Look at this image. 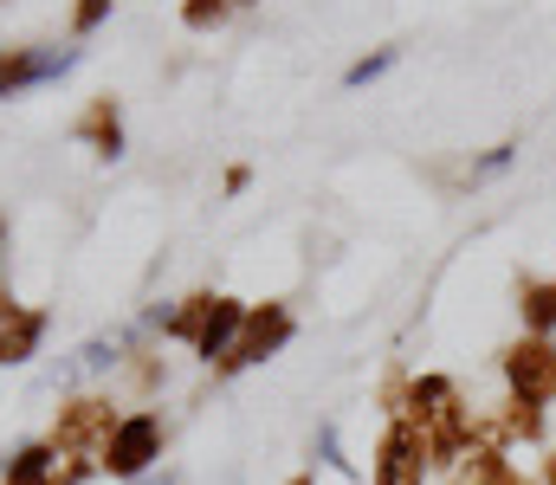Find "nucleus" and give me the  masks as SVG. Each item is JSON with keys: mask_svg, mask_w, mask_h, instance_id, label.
Here are the masks:
<instances>
[{"mask_svg": "<svg viewBox=\"0 0 556 485\" xmlns=\"http://www.w3.org/2000/svg\"><path fill=\"white\" fill-rule=\"evenodd\" d=\"M472 414H479V408L466 401V388H459L453 375L420 369L415 382H408V401H402L395 421H408V427L420 434V454H427L433 473H459L466 441H472Z\"/></svg>", "mask_w": 556, "mask_h": 485, "instance_id": "nucleus-1", "label": "nucleus"}, {"mask_svg": "<svg viewBox=\"0 0 556 485\" xmlns=\"http://www.w3.org/2000/svg\"><path fill=\"white\" fill-rule=\"evenodd\" d=\"M498 382H505L511 401L556 408V336H531V330H518V336L498 349Z\"/></svg>", "mask_w": 556, "mask_h": 485, "instance_id": "nucleus-2", "label": "nucleus"}, {"mask_svg": "<svg viewBox=\"0 0 556 485\" xmlns=\"http://www.w3.org/2000/svg\"><path fill=\"white\" fill-rule=\"evenodd\" d=\"M117 401L111 395H72L65 408H59V421H52V447H59V460H85V467H98L104 460V447H111V434H117Z\"/></svg>", "mask_w": 556, "mask_h": 485, "instance_id": "nucleus-3", "label": "nucleus"}, {"mask_svg": "<svg viewBox=\"0 0 556 485\" xmlns=\"http://www.w3.org/2000/svg\"><path fill=\"white\" fill-rule=\"evenodd\" d=\"M162 447H168L162 414H155V408H130V414L117 421V434H111V447H104L98 473H111V480H142V473L162 460Z\"/></svg>", "mask_w": 556, "mask_h": 485, "instance_id": "nucleus-4", "label": "nucleus"}, {"mask_svg": "<svg viewBox=\"0 0 556 485\" xmlns=\"http://www.w3.org/2000/svg\"><path fill=\"white\" fill-rule=\"evenodd\" d=\"M298 336V318H291V305H247V323H240V336H233V349H227V362H220V375H240V369H253V362H266L278 356L285 343Z\"/></svg>", "mask_w": 556, "mask_h": 485, "instance_id": "nucleus-5", "label": "nucleus"}, {"mask_svg": "<svg viewBox=\"0 0 556 485\" xmlns=\"http://www.w3.org/2000/svg\"><path fill=\"white\" fill-rule=\"evenodd\" d=\"M433 467L420 454V434L408 421H382V441L369 454V485H427Z\"/></svg>", "mask_w": 556, "mask_h": 485, "instance_id": "nucleus-6", "label": "nucleus"}, {"mask_svg": "<svg viewBox=\"0 0 556 485\" xmlns=\"http://www.w3.org/2000/svg\"><path fill=\"white\" fill-rule=\"evenodd\" d=\"M72 65H78V52H33V46H7V52H0V98H20V91H33V85H46V78L72 72Z\"/></svg>", "mask_w": 556, "mask_h": 485, "instance_id": "nucleus-7", "label": "nucleus"}, {"mask_svg": "<svg viewBox=\"0 0 556 485\" xmlns=\"http://www.w3.org/2000/svg\"><path fill=\"white\" fill-rule=\"evenodd\" d=\"M39 343H46V311L0 298V362H7V369H13V362H33Z\"/></svg>", "mask_w": 556, "mask_h": 485, "instance_id": "nucleus-8", "label": "nucleus"}, {"mask_svg": "<svg viewBox=\"0 0 556 485\" xmlns=\"http://www.w3.org/2000/svg\"><path fill=\"white\" fill-rule=\"evenodd\" d=\"M78 137H85L98 156L117 162V156H124V117H117V104H111V98H91V104H85V117H78Z\"/></svg>", "mask_w": 556, "mask_h": 485, "instance_id": "nucleus-9", "label": "nucleus"}, {"mask_svg": "<svg viewBox=\"0 0 556 485\" xmlns=\"http://www.w3.org/2000/svg\"><path fill=\"white\" fill-rule=\"evenodd\" d=\"M498 421L511 434V447H551V408H531V401H498Z\"/></svg>", "mask_w": 556, "mask_h": 485, "instance_id": "nucleus-10", "label": "nucleus"}, {"mask_svg": "<svg viewBox=\"0 0 556 485\" xmlns=\"http://www.w3.org/2000/svg\"><path fill=\"white\" fill-rule=\"evenodd\" d=\"M518 318L531 336H556V279H525L518 285Z\"/></svg>", "mask_w": 556, "mask_h": 485, "instance_id": "nucleus-11", "label": "nucleus"}, {"mask_svg": "<svg viewBox=\"0 0 556 485\" xmlns=\"http://www.w3.org/2000/svg\"><path fill=\"white\" fill-rule=\"evenodd\" d=\"M240 7H253V0H181V26H188V33H214V26H227Z\"/></svg>", "mask_w": 556, "mask_h": 485, "instance_id": "nucleus-12", "label": "nucleus"}, {"mask_svg": "<svg viewBox=\"0 0 556 485\" xmlns=\"http://www.w3.org/2000/svg\"><path fill=\"white\" fill-rule=\"evenodd\" d=\"M395 59H402V52H395V46H382V52H369V59H356V65H350V72H343V85H350V91H356V85H369V78H382V72H389V65H395Z\"/></svg>", "mask_w": 556, "mask_h": 485, "instance_id": "nucleus-13", "label": "nucleus"}, {"mask_svg": "<svg viewBox=\"0 0 556 485\" xmlns=\"http://www.w3.org/2000/svg\"><path fill=\"white\" fill-rule=\"evenodd\" d=\"M104 13H111V0H78L72 26H78V33H98V26H104Z\"/></svg>", "mask_w": 556, "mask_h": 485, "instance_id": "nucleus-14", "label": "nucleus"}, {"mask_svg": "<svg viewBox=\"0 0 556 485\" xmlns=\"http://www.w3.org/2000/svg\"><path fill=\"white\" fill-rule=\"evenodd\" d=\"M485 485H544L538 473H525V467H505V473H492Z\"/></svg>", "mask_w": 556, "mask_h": 485, "instance_id": "nucleus-15", "label": "nucleus"}, {"mask_svg": "<svg viewBox=\"0 0 556 485\" xmlns=\"http://www.w3.org/2000/svg\"><path fill=\"white\" fill-rule=\"evenodd\" d=\"M498 168H511V143H498V150H492V156L479 162L472 175H498Z\"/></svg>", "mask_w": 556, "mask_h": 485, "instance_id": "nucleus-16", "label": "nucleus"}, {"mask_svg": "<svg viewBox=\"0 0 556 485\" xmlns=\"http://www.w3.org/2000/svg\"><path fill=\"white\" fill-rule=\"evenodd\" d=\"M130 375H137V388H155V382H162V369H155L149 356H142V362H130Z\"/></svg>", "mask_w": 556, "mask_h": 485, "instance_id": "nucleus-17", "label": "nucleus"}, {"mask_svg": "<svg viewBox=\"0 0 556 485\" xmlns=\"http://www.w3.org/2000/svg\"><path fill=\"white\" fill-rule=\"evenodd\" d=\"M538 480L556 485V447H544V467H538Z\"/></svg>", "mask_w": 556, "mask_h": 485, "instance_id": "nucleus-18", "label": "nucleus"}, {"mask_svg": "<svg viewBox=\"0 0 556 485\" xmlns=\"http://www.w3.org/2000/svg\"><path fill=\"white\" fill-rule=\"evenodd\" d=\"M291 485H317V480H311V473H298V480H291Z\"/></svg>", "mask_w": 556, "mask_h": 485, "instance_id": "nucleus-19", "label": "nucleus"}, {"mask_svg": "<svg viewBox=\"0 0 556 485\" xmlns=\"http://www.w3.org/2000/svg\"><path fill=\"white\" fill-rule=\"evenodd\" d=\"M0 233H7V227H0Z\"/></svg>", "mask_w": 556, "mask_h": 485, "instance_id": "nucleus-20", "label": "nucleus"}]
</instances>
